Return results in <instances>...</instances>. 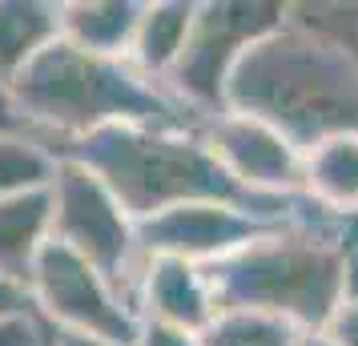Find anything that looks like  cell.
<instances>
[{
  "instance_id": "7402d4cb",
  "label": "cell",
  "mask_w": 358,
  "mask_h": 346,
  "mask_svg": "<svg viewBox=\"0 0 358 346\" xmlns=\"http://www.w3.org/2000/svg\"><path fill=\"white\" fill-rule=\"evenodd\" d=\"M49 346H117V343H101V338H85V334H65V330H49Z\"/></svg>"
},
{
  "instance_id": "d6986e66",
  "label": "cell",
  "mask_w": 358,
  "mask_h": 346,
  "mask_svg": "<svg viewBox=\"0 0 358 346\" xmlns=\"http://www.w3.org/2000/svg\"><path fill=\"white\" fill-rule=\"evenodd\" d=\"M318 334H326L334 346H358V298H342V306Z\"/></svg>"
},
{
  "instance_id": "4fadbf2b",
  "label": "cell",
  "mask_w": 358,
  "mask_h": 346,
  "mask_svg": "<svg viewBox=\"0 0 358 346\" xmlns=\"http://www.w3.org/2000/svg\"><path fill=\"white\" fill-rule=\"evenodd\" d=\"M302 198L326 214L358 217V133H338L306 149Z\"/></svg>"
},
{
  "instance_id": "30bf717a",
  "label": "cell",
  "mask_w": 358,
  "mask_h": 346,
  "mask_svg": "<svg viewBox=\"0 0 358 346\" xmlns=\"http://www.w3.org/2000/svg\"><path fill=\"white\" fill-rule=\"evenodd\" d=\"M133 306L141 322L185 334H206L217 322V298H213L206 266L178 262V258H145L137 286H133Z\"/></svg>"
},
{
  "instance_id": "d4e9b609",
  "label": "cell",
  "mask_w": 358,
  "mask_h": 346,
  "mask_svg": "<svg viewBox=\"0 0 358 346\" xmlns=\"http://www.w3.org/2000/svg\"><path fill=\"white\" fill-rule=\"evenodd\" d=\"M298 346H334V343H330L326 334H302V338H298Z\"/></svg>"
},
{
  "instance_id": "7a4b0ae2",
  "label": "cell",
  "mask_w": 358,
  "mask_h": 346,
  "mask_svg": "<svg viewBox=\"0 0 358 346\" xmlns=\"http://www.w3.org/2000/svg\"><path fill=\"white\" fill-rule=\"evenodd\" d=\"M8 125L52 153L113 125L206 129L169 97L165 85L149 81L125 57H97L61 36L8 81Z\"/></svg>"
},
{
  "instance_id": "44dd1931",
  "label": "cell",
  "mask_w": 358,
  "mask_h": 346,
  "mask_svg": "<svg viewBox=\"0 0 358 346\" xmlns=\"http://www.w3.org/2000/svg\"><path fill=\"white\" fill-rule=\"evenodd\" d=\"M8 314H33V302H29V290L0 282V318H8Z\"/></svg>"
},
{
  "instance_id": "9c48e42d",
  "label": "cell",
  "mask_w": 358,
  "mask_h": 346,
  "mask_svg": "<svg viewBox=\"0 0 358 346\" xmlns=\"http://www.w3.org/2000/svg\"><path fill=\"white\" fill-rule=\"evenodd\" d=\"M213 157L238 185L266 198H302V149L274 125L245 113H222L201 129Z\"/></svg>"
},
{
  "instance_id": "ac0fdd59",
  "label": "cell",
  "mask_w": 358,
  "mask_h": 346,
  "mask_svg": "<svg viewBox=\"0 0 358 346\" xmlns=\"http://www.w3.org/2000/svg\"><path fill=\"white\" fill-rule=\"evenodd\" d=\"M0 346H49V326L33 314L0 318Z\"/></svg>"
},
{
  "instance_id": "277c9868",
  "label": "cell",
  "mask_w": 358,
  "mask_h": 346,
  "mask_svg": "<svg viewBox=\"0 0 358 346\" xmlns=\"http://www.w3.org/2000/svg\"><path fill=\"white\" fill-rule=\"evenodd\" d=\"M57 157L85 165L117 194V201L137 217L178 210L189 201H222L238 206L266 222H286L302 214L306 198H266L238 185L226 165L213 157L201 129H145V125H113V129L89 133L81 141L57 149Z\"/></svg>"
},
{
  "instance_id": "2e32d148",
  "label": "cell",
  "mask_w": 358,
  "mask_h": 346,
  "mask_svg": "<svg viewBox=\"0 0 358 346\" xmlns=\"http://www.w3.org/2000/svg\"><path fill=\"white\" fill-rule=\"evenodd\" d=\"M57 165H61V157L49 145L4 125L0 129V201L49 189L52 178H57Z\"/></svg>"
},
{
  "instance_id": "ffe728a7",
  "label": "cell",
  "mask_w": 358,
  "mask_h": 346,
  "mask_svg": "<svg viewBox=\"0 0 358 346\" xmlns=\"http://www.w3.org/2000/svg\"><path fill=\"white\" fill-rule=\"evenodd\" d=\"M133 346H201V338H197V334H185V330H169V326L141 322Z\"/></svg>"
},
{
  "instance_id": "8992f818",
  "label": "cell",
  "mask_w": 358,
  "mask_h": 346,
  "mask_svg": "<svg viewBox=\"0 0 358 346\" xmlns=\"http://www.w3.org/2000/svg\"><path fill=\"white\" fill-rule=\"evenodd\" d=\"M52 201V242L73 250L77 258L93 262L109 282H117L133 298L137 274H141V238L137 217L117 201V194L89 173L85 165L65 161L57 165V178L49 185ZM137 310V306H133Z\"/></svg>"
},
{
  "instance_id": "5bb4252c",
  "label": "cell",
  "mask_w": 358,
  "mask_h": 346,
  "mask_svg": "<svg viewBox=\"0 0 358 346\" xmlns=\"http://www.w3.org/2000/svg\"><path fill=\"white\" fill-rule=\"evenodd\" d=\"M194 17L197 0H145L129 49V65L145 73L149 81L165 85V77L173 73V65L185 52V41L194 33Z\"/></svg>"
},
{
  "instance_id": "7c38bea8",
  "label": "cell",
  "mask_w": 358,
  "mask_h": 346,
  "mask_svg": "<svg viewBox=\"0 0 358 346\" xmlns=\"http://www.w3.org/2000/svg\"><path fill=\"white\" fill-rule=\"evenodd\" d=\"M145 0H61V41L97 57L129 61Z\"/></svg>"
},
{
  "instance_id": "ba28073f",
  "label": "cell",
  "mask_w": 358,
  "mask_h": 346,
  "mask_svg": "<svg viewBox=\"0 0 358 346\" xmlns=\"http://www.w3.org/2000/svg\"><path fill=\"white\" fill-rule=\"evenodd\" d=\"M270 226L278 222H266L238 206L189 201V206H178V210H165L141 222L137 238H141V258H178V262L194 266H213L245 250L250 242H258Z\"/></svg>"
},
{
  "instance_id": "603a6c76",
  "label": "cell",
  "mask_w": 358,
  "mask_h": 346,
  "mask_svg": "<svg viewBox=\"0 0 358 346\" xmlns=\"http://www.w3.org/2000/svg\"><path fill=\"white\" fill-rule=\"evenodd\" d=\"M346 298H358V226H355V246H350V282H346Z\"/></svg>"
},
{
  "instance_id": "8fae6325",
  "label": "cell",
  "mask_w": 358,
  "mask_h": 346,
  "mask_svg": "<svg viewBox=\"0 0 358 346\" xmlns=\"http://www.w3.org/2000/svg\"><path fill=\"white\" fill-rule=\"evenodd\" d=\"M52 242V201L49 189L0 201V282L29 290L36 262Z\"/></svg>"
},
{
  "instance_id": "e0dca14e",
  "label": "cell",
  "mask_w": 358,
  "mask_h": 346,
  "mask_svg": "<svg viewBox=\"0 0 358 346\" xmlns=\"http://www.w3.org/2000/svg\"><path fill=\"white\" fill-rule=\"evenodd\" d=\"M298 330L274 318H258V314H217L201 346H298Z\"/></svg>"
},
{
  "instance_id": "6da1fadb",
  "label": "cell",
  "mask_w": 358,
  "mask_h": 346,
  "mask_svg": "<svg viewBox=\"0 0 358 346\" xmlns=\"http://www.w3.org/2000/svg\"><path fill=\"white\" fill-rule=\"evenodd\" d=\"M358 217L306 206L258 242L206 266L222 314H258L298 334H318L346 298Z\"/></svg>"
},
{
  "instance_id": "9a60e30c",
  "label": "cell",
  "mask_w": 358,
  "mask_h": 346,
  "mask_svg": "<svg viewBox=\"0 0 358 346\" xmlns=\"http://www.w3.org/2000/svg\"><path fill=\"white\" fill-rule=\"evenodd\" d=\"M61 36V0H0V81L8 85Z\"/></svg>"
},
{
  "instance_id": "3957f363",
  "label": "cell",
  "mask_w": 358,
  "mask_h": 346,
  "mask_svg": "<svg viewBox=\"0 0 358 346\" xmlns=\"http://www.w3.org/2000/svg\"><path fill=\"white\" fill-rule=\"evenodd\" d=\"M226 113L274 125L302 153L326 137L358 133V57L290 4L286 20L242 57Z\"/></svg>"
},
{
  "instance_id": "52a82bcc",
  "label": "cell",
  "mask_w": 358,
  "mask_h": 346,
  "mask_svg": "<svg viewBox=\"0 0 358 346\" xmlns=\"http://www.w3.org/2000/svg\"><path fill=\"white\" fill-rule=\"evenodd\" d=\"M29 302L36 318L49 330L85 334L101 343L133 346L141 318L133 310V298L109 282L93 262L77 258L73 250L49 242L33 278H29Z\"/></svg>"
},
{
  "instance_id": "cb8c5ba5",
  "label": "cell",
  "mask_w": 358,
  "mask_h": 346,
  "mask_svg": "<svg viewBox=\"0 0 358 346\" xmlns=\"http://www.w3.org/2000/svg\"><path fill=\"white\" fill-rule=\"evenodd\" d=\"M8 125V85L0 81V129Z\"/></svg>"
},
{
  "instance_id": "5b68a950",
  "label": "cell",
  "mask_w": 358,
  "mask_h": 346,
  "mask_svg": "<svg viewBox=\"0 0 358 346\" xmlns=\"http://www.w3.org/2000/svg\"><path fill=\"white\" fill-rule=\"evenodd\" d=\"M290 4L278 0H197L194 33L185 52L165 77L169 97L201 125L226 113L229 81L242 65V57L262 36H270L286 20Z\"/></svg>"
}]
</instances>
